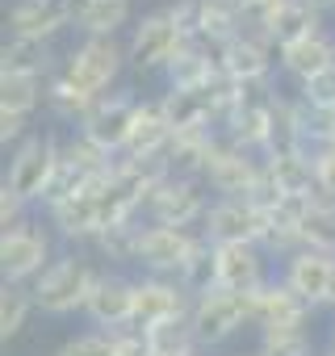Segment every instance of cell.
<instances>
[{
	"label": "cell",
	"instance_id": "1",
	"mask_svg": "<svg viewBox=\"0 0 335 356\" xmlns=\"http://www.w3.org/2000/svg\"><path fill=\"white\" fill-rule=\"evenodd\" d=\"M101 273L105 268L92 256H84V252H59L55 264L34 281L38 310L51 314V318H67V314L84 310L88 298H92V289H97V281H101Z\"/></svg>",
	"mask_w": 335,
	"mask_h": 356
},
{
	"label": "cell",
	"instance_id": "2",
	"mask_svg": "<svg viewBox=\"0 0 335 356\" xmlns=\"http://www.w3.org/2000/svg\"><path fill=\"white\" fill-rule=\"evenodd\" d=\"M63 163V143L47 130V134H30L17 151H9V172H5V185L26 197L30 206H42L47 193H51V181H55V172Z\"/></svg>",
	"mask_w": 335,
	"mask_h": 356
},
{
	"label": "cell",
	"instance_id": "3",
	"mask_svg": "<svg viewBox=\"0 0 335 356\" xmlns=\"http://www.w3.org/2000/svg\"><path fill=\"white\" fill-rule=\"evenodd\" d=\"M189 47L185 30L177 26V17L168 9H151L142 13L134 26H130V38H126V55H130V67L151 76V72H168V63H172L181 51Z\"/></svg>",
	"mask_w": 335,
	"mask_h": 356
},
{
	"label": "cell",
	"instance_id": "4",
	"mask_svg": "<svg viewBox=\"0 0 335 356\" xmlns=\"http://www.w3.org/2000/svg\"><path fill=\"white\" fill-rule=\"evenodd\" d=\"M214 206V193L202 176H168V181L147 197V222L155 227H185V231H202L206 214Z\"/></svg>",
	"mask_w": 335,
	"mask_h": 356
},
{
	"label": "cell",
	"instance_id": "5",
	"mask_svg": "<svg viewBox=\"0 0 335 356\" xmlns=\"http://www.w3.org/2000/svg\"><path fill=\"white\" fill-rule=\"evenodd\" d=\"M55 264V231L42 222H22L0 231V277L9 285H34Z\"/></svg>",
	"mask_w": 335,
	"mask_h": 356
},
{
	"label": "cell",
	"instance_id": "6",
	"mask_svg": "<svg viewBox=\"0 0 335 356\" xmlns=\"http://www.w3.org/2000/svg\"><path fill=\"white\" fill-rule=\"evenodd\" d=\"M126 67H130V55L122 38H80L59 63V72L80 88H88L92 97H105Z\"/></svg>",
	"mask_w": 335,
	"mask_h": 356
},
{
	"label": "cell",
	"instance_id": "7",
	"mask_svg": "<svg viewBox=\"0 0 335 356\" xmlns=\"http://www.w3.org/2000/svg\"><path fill=\"white\" fill-rule=\"evenodd\" d=\"M189 327H193V339H197L202 352L222 348V343L235 339L243 327H252V302H247V293L214 289V293H206V298L193 302Z\"/></svg>",
	"mask_w": 335,
	"mask_h": 356
},
{
	"label": "cell",
	"instance_id": "8",
	"mask_svg": "<svg viewBox=\"0 0 335 356\" xmlns=\"http://www.w3.org/2000/svg\"><path fill=\"white\" fill-rule=\"evenodd\" d=\"M206 248V235L202 231H185V227H155L147 222L142 227V239H138V268L147 277H181L185 264Z\"/></svg>",
	"mask_w": 335,
	"mask_h": 356
},
{
	"label": "cell",
	"instance_id": "9",
	"mask_svg": "<svg viewBox=\"0 0 335 356\" xmlns=\"http://www.w3.org/2000/svg\"><path fill=\"white\" fill-rule=\"evenodd\" d=\"M177 318H193V298L177 277H134V331H151Z\"/></svg>",
	"mask_w": 335,
	"mask_h": 356
},
{
	"label": "cell",
	"instance_id": "10",
	"mask_svg": "<svg viewBox=\"0 0 335 356\" xmlns=\"http://www.w3.org/2000/svg\"><path fill=\"white\" fill-rule=\"evenodd\" d=\"M260 172H264V155H252V151L235 147L222 134L214 155H210V163H206V172H202V181L210 185L214 197H252Z\"/></svg>",
	"mask_w": 335,
	"mask_h": 356
},
{
	"label": "cell",
	"instance_id": "11",
	"mask_svg": "<svg viewBox=\"0 0 335 356\" xmlns=\"http://www.w3.org/2000/svg\"><path fill=\"white\" fill-rule=\"evenodd\" d=\"M138 101H142V97H134V92H105V97L97 101V109L84 118L80 134H84L88 143H97L105 155L122 159V155H126V143H130V130H134Z\"/></svg>",
	"mask_w": 335,
	"mask_h": 356
},
{
	"label": "cell",
	"instance_id": "12",
	"mask_svg": "<svg viewBox=\"0 0 335 356\" xmlns=\"http://www.w3.org/2000/svg\"><path fill=\"white\" fill-rule=\"evenodd\" d=\"M281 281H285L310 310L335 306V256H331V252H314V248L293 252L289 260H281Z\"/></svg>",
	"mask_w": 335,
	"mask_h": 356
},
{
	"label": "cell",
	"instance_id": "13",
	"mask_svg": "<svg viewBox=\"0 0 335 356\" xmlns=\"http://www.w3.org/2000/svg\"><path fill=\"white\" fill-rule=\"evenodd\" d=\"M214 59H218V72L235 84H268V76L277 67V47L264 34L243 30L231 42L214 47Z\"/></svg>",
	"mask_w": 335,
	"mask_h": 356
},
{
	"label": "cell",
	"instance_id": "14",
	"mask_svg": "<svg viewBox=\"0 0 335 356\" xmlns=\"http://www.w3.org/2000/svg\"><path fill=\"white\" fill-rule=\"evenodd\" d=\"M268 231V214L256 210L247 197H214L202 235L210 243H264Z\"/></svg>",
	"mask_w": 335,
	"mask_h": 356
},
{
	"label": "cell",
	"instance_id": "15",
	"mask_svg": "<svg viewBox=\"0 0 335 356\" xmlns=\"http://www.w3.org/2000/svg\"><path fill=\"white\" fill-rule=\"evenodd\" d=\"M84 314L97 331H109V335L134 327V277H126L122 268H105Z\"/></svg>",
	"mask_w": 335,
	"mask_h": 356
},
{
	"label": "cell",
	"instance_id": "16",
	"mask_svg": "<svg viewBox=\"0 0 335 356\" xmlns=\"http://www.w3.org/2000/svg\"><path fill=\"white\" fill-rule=\"evenodd\" d=\"M252 302V327L256 331H277V327H310V306L281 281V277H268L256 293H247Z\"/></svg>",
	"mask_w": 335,
	"mask_h": 356
},
{
	"label": "cell",
	"instance_id": "17",
	"mask_svg": "<svg viewBox=\"0 0 335 356\" xmlns=\"http://www.w3.org/2000/svg\"><path fill=\"white\" fill-rule=\"evenodd\" d=\"M72 30V0H13L9 5V38L55 42Z\"/></svg>",
	"mask_w": 335,
	"mask_h": 356
},
{
	"label": "cell",
	"instance_id": "18",
	"mask_svg": "<svg viewBox=\"0 0 335 356\" xmlns=\"http://www.w3.org/2000/svg\"><path fill=\"white\" fill-rule=\"evenodd\" d=\"M218 260V289L256 293L268 281V252L260 243H214Z\"/></svg>",
	"mask_w": 335,
	"mask_h": 356
},
{
	"label": "cell",
	"instance_id": "19",
	"mask_svg": "<svg viewBox=\"0 0 335 356\" xmlns=\"http://www.w3.org/2000/svg\"><path fill=\"white\" fill-rule=\"evenodd\" d=\"M47 227L63 243H88L92 248V239L105 231L101 202H97V185L84 189V193H76V197H67V202H59V206H51L47 210Z\"/></svg>",
	"mask_w": 335,
	"mask_h": 356
},
{
	"label": "cell",
	"instance_id": "20",
	"mask_svg": "<svg viewBox=\"0 0 335 356\" xmlns=\"http://www.w3.org/2000/svg\"><path fill=\"white\" fill-rule=\"evenodd\" d=\"M277 67H281V76H289V80L302 88V84L314 80L318 72L335 67V34L322 30V34H310V38H302V42L281 47V51H277Z\"/></svg>",
	"mask_w": 335,
	"mask_h": 356
},
{
	"label": "cell",
	"instance_id": "21",
	"mask_svg": "<svg viewBox=\"0 0 335 356\" xmlns=\"http://www.w3.org/2000/svg\"><path fill=\"white\" fill-rule=\"evenodd\" d=\"M134 22V0H72V30L80 38H117Z\"/></svg>",
	"mask_w": 335,
	"mask_h": 356
},
{
	"label": "cell",
	"instance_id": "22",
	"mask_svg": "<svg viewBox=\"0 0 335 356\" xmlns=\"http://www.w3.org/2000/svg\"><path fill=\"white\" fill-rule=\"evenodd\" d=\"M177 138V126L168 122L163 113V101L159 97H142L138 101V113H134V130H130V143H126V155H163Z\"/></svg>",
	"mask_w": 335,
	"mask_h": 356
},
{
	"label": "cell",
	"instance_id": "23",
	"mask_svg": "<svg viewBox=\"0 0 335 356\" xmlns=\"http://www.w3.org/2000/svg\"><path fill=\"white\" fill-rule=\"evenodd\" d=\"M222 80L218 72V59L206 42H189L172 63H168L163 72V84L172 88V92H197V88H214Z\"/></svg>",
	"mask_w": 335,
	"mask_h": 356
},
{
	"label": "cell",
	"instance_id": "24",
	"mask_svg": "<svg viewBox=\"0 0 335 356\" xmlns=\"http://www.w3.org/2000/svg\"><path fill=\"white\" fill-rule=\"evenodd\" d=\"M322 17L327 13H318L310 0H281V9L268 17V26H264V38L281 51V47H289V42H302V38H310V34H322L327 26H322Z\"/></svg>",
	"mask_w": 335,
	"mask_h": 356
},
{
	"label": "cell",
	"instance_id": "25",
	"mask_svg": "<svg viewBox=\"0 0 335 356\" xmlns=\"http://www.w3.org/2000/svg\"><path fill=\"white\" fill-rule=\"evenodd\" d=\"M55 42H34V38H9L0 47V76H42L51 80L59 72Z\"/></svg>",
	"mask_w": 335,
	"mask_h": 356
},
{
	"label": "cell",
	"instance_id": "26",
	"mask_svg": "<svg viewBox=\"0 0 335 356\" xmlns=\"http://www.w3.org/2000/svg\"><path fill=\"white\" fill-rule=\"evenodd\" d=\"M218 138H222L218 126L177 130L172 147L163 151V159H168V168H172V176H202L206 163H210V155H214V147H218Z\"/></svg>",
	"mask_w": 335,
	"mask_h": 356
},
{
	"label": "cell",
	"instance_id": "27",
	"mask_svg": "<svg viewBox=\"0 0 335 356\" xmlns=\"http://www.w3.org/2000/svg\"><path fill=\"white\" fill-rule=\"evenodd\" d=\"M97 101L101 97H92L88 88H80L76 80H67L63 72H55L51 80H47V113L55 118V122H67V126H84V118L97 109Z\"/></svg>",
	"mask_w": 335,
	"mask_h": 356
},
{
	"label": "cell",
	"instance_id": "28",
	"mask_svg": "<svg viewBox=\"0 0 335 356\" xmlns=\"http://www.w3.org/2000/svg\"><path fill=\"white\" fill-rule=\"evenodd\" d=\"M306 151V138H302V122H297V97H281L272 101V130H268V147H264V159H277V155H297Z\"/></svg>",
	"mask_w": 335,
	"mask_h": 356
},
{
	"label": "cell",
	"instance_id": "29",
	"mask_svg": "<svg viewBox=\"0 0 335 356\" xmlns=\"http://www.w3.org/2000/svg\"><path fill=\"white\" fill-rule=\"evenodd\" d=\"M264 168H268V176L277 181V189H281L285 197H318V185H314V159H310V151L264 159Z\"/></svg>",
	"mask_w": 335,
	"mask_h": 356
},
{
	"label": "cell",
	"instance_id": "30",
	"mask_svg": "<svg viewBox=\"0 0 335 356\" xmlns=\"http://www.w3.org/2000/svg\"><path fill=\"white\" fill-rule=\"evenodd\" d=\"M142 227H147V218L117 222V227L101 231V235L92 239L97 260H105V264H113V268H126V264H134V268H138V239H142Z\"/></svg>",
	"mask_w": 335,
	"mask_h": 356
},
{
	"label": "cell",
	"instance_id": "31",
	"mask_svg": "<svg viewBox=\"0 0 335 356\" xmlns=\"http://www.w3.org/2000/svg\"><path fill=\"white\" fill-rule=\"evenodd\" d=\"M38 310L34 302V285H0V339H17L30 323V314Z\"/></svg>",
	"mask_w": 335,
	"mask_h": 356
},
{
	"label": "cell",
	"instance_id": "32",
	"mask_svg": "<svg viewBox=\"0 0 335 356\" xmlns=\"http://www.w3.org/2000/svg\"><path fill=\"white\" fill-rule=\"evenodd\" d=\"M47 105V80L42 76H0V109L34 118V109Z\"/></svg>",
	"mask_w": 335,
	"mask_h": 356
},
{
	"label": "cell",
	"instance_id": "33",
	"mask_svg": "<svg viewBox=\"0 0 335 356\" xmlns=\"http://www.w3.org/2000/svg\"><path fill=\"white\" fill-rule=\"evenodd\" d=\"M302 248L331 252L335 256V202L331 197H310L302 214Z\"/></svg>",
	"mask_w": 335,
	"mask_h": 356
},
{
	"label": "cell",
	"instance_id": "34",
	"mask_svg": "<svg viewBox=\"0 0 335 356\" xmlns=\"http://www.w3.org/2000/svg\"><path fill=\"white\" fill-rule=\"evenodd\" d=\"M256 352L260 356H314V331L310 327H277V331H256Z\"/></svg>",
	"mask_w": 335,
	"mask_h": 356
},
{
	"label": "cell",
	"instance_id": "35",
	"mask_svg": "<svg viewBox=\"0 0 335 356\" xmlns=\"http://www.w3.org/2000/svg\"><path fill=\"white\" fill-rule=\"evenodd\" d=\"M177 281L185 285V293H189L193 302L218 289V260H214V243H210V239H206V248H202V252L185 264V273H181Z\"/></svg>",
	"mask_w": 335,
	"mask_h": 356
},
{
	"label": "cell",
	"instance_id": "36",
	"mask_svg": "<svg viewBox=\"0 0 335 356\" xmlns=\"http://www.w3.org/2000/svg\"><path fill=\"white\" fill-rule=\"evenodd\" d=\"M142 335H147V348H151V356H168V352H185V348H197L189 318H177V323H159V327H151V331H142Z\"/></svg>",
	"mask_w": 335,
	"mask_h": 356
},
{
	"label": "cell",
	"instance_id": "37",
	"mask_svg": "<svg viewBox=\"0 0 335 356\" xmlns=\"http://www.w3.org/2000/svg\"><path fill=\"white\" fill-rule=\"evenodd\" d=\"M55 356H117V335H109V331H80V335H72Z\"/></svg>",
	"mask_w": 335,
	"mask_h": 356
},
{
	"label": "cell",
	"instance_id": "38",
	"mask_svg": "<svg viewBox=\"0 0 335 356\" xmlns=\"http://www.w3.org/2000/svg\"><path fill=\"white\" fill-rule=\"evenodd\" d=\"M297 101H306L310 109L335 118V67H327V72H318L314 80H306V84L297 88Z\"/></svg>",
	"mask_w": 335,
	"mask_h": 356
},
{
	"label": "cell",
	"instance_id": "39",
	"mask_svg": "<svg viewBox=\"0 0 335 356\" xmlns=\"http://www.w3.org/2000/svg\"><path fill=\"white\" fill-rule=\"evenodd\" d=\"M310 159H314L318 197H331L335 202V147H318V151H310Z\"/></svg>",
	"mask_w": 335,
	"mask_h": 356
},
{
	"label": "cell",
	"instance_id": "40",
	"mask_svg": "<svg viewBox=\"0 0 335 356\" xmlns=\"http://www.w3.org/2000/svg\"><path fill=\"white\" fill-rule=\"evenodd\" d=\"M26 210H30V202H26V197H17L9 185H0V231H13V227L30 222V218H26Z\"/></svg>",
	"mask_w": 335,
	"mask_h": 356
},
{
	"label": "cell",
	"instance_id": "41",
	"mask_svg": "<svg viewBox=\"0 0 335 356\" xmlns=\"http://www.w3.org/2000/svg\"><path fill=\"white\" fill-rule=\"evenodd\" d=\"M30 134H34V130H30V118H22V113H5V109H0V147H5V151H17Z\"/></svg>",
	"mask_w": 335,
	"mask_h": 356
},
{
	"label": "cell",
	"instance_id": "42",
	"mask_svg": "<svg viewBox=\"0 0 335 356\" xmlns=\"http://www.w3.org/2000/svg\"><path fill=\"white\" fill-rule=\"evenodd\" d=\"M310 5H314L318 13H331V9H335V0H310Z\"/></svg>",
	"mask_w": 335,
	"mask_h": 356
},
{
	"label": "cell",
	"instance_id": "43",
	"mask_svg": "<svg viewBox=\"0 0 335 356\" xmlns=\"http://www.w3.org/2000/svg\"><path fill=\"white\" fill-rule=\"evenodd\" d=\"M168 356H202V348H185V352H168Z\"/></svg>",
	"mask_w": 335,
	"mask_h": 356
},
{
	"label": "cell",
	"instance_id": "44",
	"mask_svg": "<svg viewBox=\"0 0 335 356\" xmlns=\"http://www.w3.org/2000/svg\"><path fill=\"white\" fill-rule=\"evenodd\" d=\"M327 352L335 356V327H331V335H327Z\"/></svg>",
	"mask_w": 335,
	"mask_h": 356
},
{
	"label": "cell",
	"instance_id": "45",
	"mask_svg": "<svg viewBox=\"0 0 335 356\" xmlns=\"http://www.w3.org/2000/svg\"><path fill=\"white\" fill-rule=\"evenodd\" d=\"M239 356H260V352H239Z\"/></svg>",
	"mask_w": 335,
	"mask_h": 356
},
{
	"label": "cell",
	"instance_id": "46",
	"mask_svg": "<svg viewBox=\"0 0 335 356\" xmlns=\"http://www.w3.org/2000/svg\"><path fill=\"white\" fill-rule=\"evenodd\" d=\"M322 356H331V352H322Z\"/></svg>",
	"mask_w": 335,
	"mask_h": 356
}]
</instances>
